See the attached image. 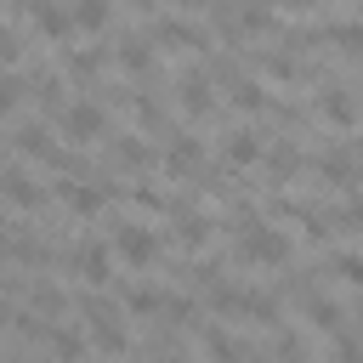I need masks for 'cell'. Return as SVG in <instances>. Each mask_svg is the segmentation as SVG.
I'll use <instances>...</instances> for the list:
<instances>
[{
	"mask_svg": "<svg viewBox=\"0 0 363 363\" xmlns=\"http://www.w3.org/2000/svg\"><path fill=\"white\" fill-rule=\"evenodd\" d=\"M170 6H182V11H187V6H204V0H170Z\"/></svg>",
	"mask_w": 363,
	"mask_h": 363,
	"instance_id": "35",
	"label": "cell"
},
{
	"mask_svg": "<svg viewBox=\"0 0 363 363\" xmlns=\"http://www.w3.org/2000/svg\"><path fill=\"white\" fill-rule=\"evenodd\" d=\"M62 68H68L74 79H96V68H102V51H62Z\"/></svg>",
	"mask_w": 363,
	"mask_h": 363,
	"instance_id": "27",
	"label": "cell"
},
{
	"mask_svg": "<svg viewBox=\"0 0 363 363\" xmlns=\"http://www.w3.org/2000/svg\"><path fill=\"white\" fill-rule=\"evenodd\" d=\"M74 272H79V278H85V284H108V250H102V244H91V238H85V244H79V250H74Z\"/></svg>",
	"mask_w": 363,
	"mask_h": 363,
	"instance_id": "13",
	"label": "cell"
},
{
	"mask_svg": "<svg viewBox=\"0 0 363 363\" xmlns=\"http://www.w3.org/2000/svg\"><path fill=\"white\" fill-rule=\"evenodd\" d=\"M335 278H340V284H357V278H363V261H357L352 250H340V255H335Z\"/></svg>",
	"mask_w": 363,
	"mask_h": 363,
	"instance_id": "30",
	"label": "cell"
},
{
	"mask_svg": "<svg viewBox=\"0 0 363 363\" xmlns=\"http://www.w3.org/2000/svg\"><path fill=\"white\" fill-rule=\"evenodd\" d=\"M199 159H204L199 136H170V147H164V170H170V176H193Z\"/></svg>",
	"mask_w": 363,
	"mask_h": 363,
	"instance_id": "9",
	"label": "cell"
},
{
	"mask_svg": "<svg viewBox=\"0 0 363 363\" xmlns=\"http://www.w3.org/2000/svg\"><path fill=\"white\" fill-rule=\"evenodd\" d=\"M119 62L136 68V74H147V68H153V45H147L142 34H125V40H119Z\"/></svg>",
	"mask_w": 363,
	"mask_h": 363,
	"instance_id": "19",
	"label": "cell"
},
{
	"mask_svg": "<svg viewBox=\"0 0 363 363\" xmlns=\"http://www.w3.org/2000/svg\"><path fill=\"white\" fill-rule=\"evenodd\" d=\"M238 28H250V34H267V28H272V6H261V0H244V6H238Z\"/></svg>",
	"mask_w": 363,
	"mask_h": 363,
	"instance_id": "26",
	"label": "cell"
},
{
	"mask_svg": "<svg viewBox=\"0 0 363 363\" xmlns=\"http://www.w3.org/2000/svg\"><path fill=\"white\" fill-rule=\"evenodd\" d=\"M113 159H119V164H130V170H147V164H153V147H147V142H136V136H119V142H113Z\"/></svg>",
	"mask_w": 363,
	"mask_h": 363,
	"instance_id": "22",
	"label": "cell"
},
{
	"mask_svg": "<svg viewBox=\"0 0 363 363\" xmlns=\"http://www.w3.org/2000/svg\"><path fill=\"white\" fill-rule=\"evenodd\" d=\"M170 216H176V244L199 250V244L210 238V216H204V210H193V204H170Z\"/></svg>",
	"mask_w": 363,
	"mask_h": 363,
	"instance_id": "8",
	"label": "cell"
},
{
	"mask_svg": "<svg viewBox=\"0 0 363 363\" xmlns=\"http://www.w3.org/2000/svg\"><path fill=\"white\" fill-rule=\"evenodd\" d=\"M136 204H142L147 216H159V210H170V199H164L159 187H136Z\"/></svg>",
	"mask_w": 363,
	"mask_h": 363,
	"instance_id": "32",
	"label": "cell"
},
{
	"mask_svg": "<svg viewBox=\"0 0 363 363\" xmlns=\"http://www.w3.org/2000/svg\"><path fill=\"white\" fill-rule=\"evenodd\" d=\"M318 170H323V176H329V182H335V187L352 199V187H357V170H352V147H329V153L318 159Z\"/></svg>",
	"mask_w": 363,
	"mask_h": 363,
	"instance_id": "11",
	"label": "cell"
},
{
	"mask_svg": "<svg viewBox=\"0 0 363 363\" xmlns=\"http://www.w3.org/2000/svg\"><path fill=\"white\" fill-rule=\"evenodd\" d=\"M136 119H142L147 130H159V125H164V108H159L153 96H142V102H136Z\"/></svg>",
	"mask_w": 363,
	"mask_h": 363,
	"instance_id": "31",
	"label": "cell"
},
{
	"mask_svg": "<svg viewBox=\"0 0 363 363\" xmlns=\"http://www.w3.org/2000/svg\"><path fill=\"white\" fill-rule=\"evenodd\" d=\"M6 318H11V312H6V306H0V329H6Z\"/></svg>",
	"mask_w": 363,
	"mask_h": 363,
	"instance_id": "36",
	"label": "cell"
},
{
	"mask_svg": "<svg viewBox=\"0 0 363 363\" xmlns=\"http://www.w3.org/2000/svg\"><path fill=\"white\" fill-rule=\"evenodd\" d=\"M119 301H125L136 318H153V312L164 306V295H159V289H147V284H125V289H119Z\"/></svg>",
	"mask_w": 363,
	"mask_h": 363,
	"instance_id": "16",
	"label": "cell"
},
{
	"mask_svg": "<svg viewBox=\"0 0 363 363\" xmlns=\"http://www.w3.org/2000/svg\"><path fill=\"white\" fill-rule=\"evenodd\" d=\"M0 193H6L17 210H40V204H45V193H40L23 170H0Z\"/></svg>",
	"mask_w": 363,
	"mask_h": 363,
	"instance_id": "12",
	"label": "cell"
},
{
	"mask_svg": "<svg viewBox=\"0 0 363 363\" xmlns=\"http://www.w3.org/2000/svg\"><path fill=\"white\" fill-rule=\"evenodd\" d=\"M6 6H28V0H6Z\"/></svg>",
	"mask_w": 363,
	"mask_h": 363,
	"instance_id": "37",
	"label": "cell"
},
{
	"mask_svg": "<svg viewBox=\"0 0 363 363\" xmlns=\"http://www.w3.org/2000/svg\"><path fill=\"white\" fill-rule=\"evenodd\" d=\"M51 346H57V357H85V340H79V329H51Z\"/></svg>",
	"mask_w": 363,
	"mask_h": 363,
	"instance_id": "28",
	"label": "cell"
},
{
	"mask_svg": "<svg viewBox=\"0 0 363 363\" xmlns=\"http://www.w3.org/2000/svg\"><path fill=\"white\" fill-rule=\"evenodd\" d=\"M57 130H62L74 147H91V142H102V130H108V113H102V102L79 96V102H68V108L57 113Z\"/></svg>",
	"mask_w": 363,
	"mask_h": 363,
	"instance_id": "2",
	"label": "cell"
},
{
	"mask_svg": "<svg viewBox=\"0 0 363 363\" xmlns=\"http://www.w3.org/2000/svg\"><path fill=\"white\" fill-rule=\"evenodd\" d=\"M147 40L164 45V51H199L210 34H204L199 23H187V17H153V23H147Z\"/></svg>",
	"mask_w": 363,
	"mask_h": 363,
	"instance_id": "3",
	"label": "cell"
},
{
	"mask_svg": "<svg viewBox=\"0 0 363 363\" xmlns=\"http://www.w3.org/2000/svg\"><path fill=\"white\" fill-rule=\"evenodd\" d=\"M261 159H267V170H272L278 182H289V176L301 170V153H295V142H278V147H272V153H261Z\"/></svg>",
	"mask_w": 363,
	"mask_h": 363,
	"instance_id": "23",
	"label": "cell"
},
{
	"mask_svg": "<svg viewBox=\"0 0 363 363\" xmlns=\"http://www.w3.org/2000/svg\"><path fill=\"white\" fill-rule=\"evenodd\" d=\"M68 23H74V28H91V34L108 28V0H74V6H68Z\"/></svg>",
	"mask_w": 363,
	"mask_h": 363,
	"instance_id": "18",
	"label": "cell"
},
{
	"mask_svg": "<svg viewBox=\"0 0 363 363\" xmlns=\"http://www.w3.org/2000/svg\"><path fill=\"white\" fill-rule=\"evenodd\" d=\"M323 113H329V119H335L340 130H352V125H357V108H352V91H329V96H323Z\"/></svg>",
	"mask_w": 363,
	"mask_h": 363,
	"instance_id": "24",
	"label": "cell"
},
{
	"mask_svg": "<svg viewBox=\"0 0 363 363\" xmlns=\"http://www.w3.org/2000/svg\"><path fill=\"white\" fill-rule=\"evenodd\" d=\"M227 312H238L250 323H278V295H267V289H233V306Z\"/></svg>",
	"mask_w": 363,
	"mask_h": 363,
	"instance_id": "7",
	"label": "cell"
},
{
	"mask_svg": "<svg viewBox=\"0 0 363 363\" xmlns=\"http://www.w3.org/2000/svg\"><path fill=\"white\" fill-rule=\"evenodd\" d=\"M261 153H267V147H261L255 130H233V136H227V159H233V164H261Z\"/></svg>",
	"mask_w": 363,
	"mask_h": 363,
	"instance_id": "15",
	"label": "cell"
},
{
	"mask_svg": "<svg viewBox=\"0 0 363 363\" xmlns=\"http://www.w3.org/2000/svg\"><path fill=\"white\" fill-rule=\"evenodd\" d=\"M284 6H289V11H312L318 0H284Z\"/></svg>",
	"mask_w": 363,
	"mask_h": 363,
	"instance_id": "34",
	"label": "cell"
},
{
	"mask_svg": "<svg viewBox=\"0 0 363 363\" xmlns=\"http://www.w3.org/2000/svg\"><path fill=\"white\" fill-rule=\"evenodd\" d=\"M113 250H119L130 267H147V261L159 255V238H153V227H142V221H119V227H113Z\"/></svg>",
	"mask_w": 363,
	"mask_h": 363,
	"instance_id": "4",
	"label": "cell"
},
{
	"mask_svg": "<svg viewBox=\"0 0 363 363\" xmlns=\"http://www.w3.org/2000/svg\"><path fill=\"white\" fill-rule=\"evenodd\" d=\"M17 96H23V74H11V68H6V74H0V113H11V108H17Z\"/></svg>",
	"mask_w": 363,
	"mask_h": 363,
	"instance_id": "29",
	"label": "cell"
},
{
	"mask_svg": "<svg viewBox=\"0 0 363 363\" xmlns=\"http://www.w3.org/2000/svg\"><path fill=\"white\" fill-rule=\"evenodd\" d=\"M57 199H62L74 216H96V210L108 204V187H91V182H79V176H62V182H57Z\"/></svg>",
	"mask_w": 363,
	"mask_h": 363,
	"instance_id": "6",
	"label": "cell"
},
{
	"mask_svg": "<svg viewBox=\"0 0 363 363\" xmlns=\"http://www.w3.org/2000/svg\"><path fill=\"white\" fill-rule=\"evenodd\" d=\"M306 318H312L318 329H346L352 306H346V301H329V295H306Z\"/></svg>",
	"mask_w": 363,
	"mask_h": 363,
	"instance_id": "14",
	"label": "cell"
},
{
	"mask_svg": "<svg viewBox=\"0 0 363 363\" xmlns=\"http://www.w3.org/2000/svg\"><path fill=\"white\" fill-rule=\"evenodd\" d=\"M17 57H23V40H17V28H0V62L11 68Z\"/></svg>",
	"mask_w": 363,
	"mask_h": 363,
	"instance_id": "33",
	"label": "cell"
},
{
	"mask_svg": "<svg viewBox=\"0 0 363 363\" xmlns=\"http://www.w3.org/2000/svg\"><path fill=\"white\" fill-rule=\"evenodd\" d=\"M204 346H210V357H216V363H238V357H244V346H238L227 329H204Z\"/></svg>",
	"mask_w": 363,
	"mask_h": 363,
	"instance_id": "25",
	"label": "cell"
},
{
	"mask_svg": "<svg viewBox=\"0 0 363 363\" xmlns=\"http://www.w3.org/2000/svg\"><path fill=\"white\" fill-rule=\"evenodd\" d=\"M91 340H96V346H102L108 357H119V352H130V335H125V329H119L113 318H96V323H91Z\"/></svg>",
	"mask_w": 363,
	"mask_h": 363,
	"instance_id": "17",
	"label": "cell"
},
{
	"mask_svg": "<svg viewBox=\"0 0 363 363\" xmlns=\"http://www.w3.org/2000/svg\"><path fill=\"white\" fill-rule=\"evenodd\" d=\"M57 142L45 136V125H17V153H28V159H45Z\"/></svg>",
	"mask_w": 363,
	"mask_h": 363,
	"instance_id": "21",
	"label": "cell"
},
{
	"mask_svg": "<svg viewBox=\"0 0 363 363\" xmlns=\"http://www.w3.org/2000/svg\"><path fill=\"white\" fill-rule=\"evenodd\" d=\"M238 261L278 267V261H289V238H284L272 221H250V227H238Z\"/></svg>",
	"mask_w": 363,
	"mask_h": 363,
	"instance_id": "1",
	"label": "cell"
},
{
	"mask_svg": "<svg viewBox=\"0 0 363 363\" xmlns=\"http://www.w3.org/2000/svg\"><path fill=\"white\" fill-rule=\"evenodd\" d=\"M176 96H182V108H187L193 119L216 113V96H210V74H204V68H182V79H176Z\"/></svg>",
	"mask_w": 363,
	"mask_h": 363,
	"instance_id": "5",
	"label": "cell"
},
{
	"mask_svg": "<svg viewBox=\"0 0 363 363\" xmlns=\"http://www.w3.org/2000/svg\"><path fill=\"white\" fill-rule=\"evenodd\" d=\"M28 11H34V28H40V34H51V40H68V34H74L68 6H57V0H28Z\"/></svg>",
	"mask_w": 363,
	"mask_h": 363,
	"instance_id": "10",
	"label": "cell"
},
{
	"mask_svg": "<svg viewBox=\"0 0 363 363\" xmlns=\"http://www.w3.org/2000/svg\"><path fill=\"white\" fill-rule=\"evenodd\" d=\"M267 102H272V96H267L255 79H233V108H238V113H267Z\"/></svg>",
	"mask_w": 363,
	"mask_h": 363,
	"instance_id": "20",
	"label": "cell"
}]
</instances>
